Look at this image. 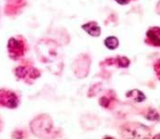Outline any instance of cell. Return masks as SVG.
I'll use <instances>...</instances> for the list:
<instances>
[{"label":"cell","mask_w":160,"mask_h":139,"mask_svg":"<svg viewBox=\"0 0 160 139\" xmlns=\"http://www.w3.org/2000/svg\"><path fill=\"white\" fill-rule=\"evenodd\" d=\"M155 138H160V134H159V135H157V136H155Z\"/></svg>","instance_id":"obj_13"},{"label":"cell","mask_w":160,"mask_h":139,"mask_svg":"<svg viewBox=\"0 0 160 139\" xmlns=\"http://www.w3.org/2000/svg\"><path fill=\"white\" fill-rule=\"evenodd\" d=\"M43 47L42 51H39V57L40 60H42L44 61V64H57L58 61L60 60V56L61 54L59 53V47H48L49 45H47V47H44L43 43H40Z\"/></svg>","instance_id":"obj_1"},{"label":"cell","mask_w":160,"mask_h":139,"mask_svg":"<svg viewBox=\"0 0 160 139\" xmlns=\"http://www.w3.org/2000/svg\"><path fill=\"white\" fill-rule=\"evenodd\" d=\"M115 1L117 3H119V4H121V5H125L129 2V0H115Z\"/></svg>","instance_id":"obj_11"},{"label":"cell","mask_w":160,"mask_h":139,"mask_svg":"<svg viewBox=\"0 0 160 139\" xmlns=\"http://www.w3.org/2000/svg\"><path fill=\"white\" fill-rule=\"evenodd\" d=\"M1 102L3 105L10 108H16L19 104V100H18L17 95L10 92V91H4V90L1 91Z\"/></svg>","instance_id":"obj_2"},{"label":"cell","mask_w":160,"mask_h":139,"mask_svg":"<svg viewBox=\"0 0 160 139\" xmlns=\"http://www.w3.org/2000/svg\"><path fill=\"white\" fill-rule=\"evenodd\" d=\"M157 10H158V12L160 13V2L158 3V6H157Z\"/></svg>","instance_id":"obj_12"},{"label":"cell","mask_w":160,"mask_h":139,"mask_svg":"<svg viewBox=\"0 0 160 139\" xmlns=\"http://www.w3.org/2000/svg\"><path fill=\"white\" fill-rule=\"evenodd\" d=\"M16 74L19 78H25V76L28 74V69L24 67H20L16 70Z\"/></svg>","instance_id":"obj_8"},{"label":"cell","mask_w":160,"mask_h":139,"mask_svg":"<svg viewBox=\"0 0 160 139\" xmlns=\"http://www.w3.org/2000/svg\"><path fill=\"white\" fill-rule=\"evenodd\" d=\"M146 117L149 120L155 121L156 119H158V114H157V112H155V111H150V112L148 113V115Z\"/></svg>","instance_id":"obj_9"},{"label":"cell","mask_w":160,"mask_h":139,"mask_svg":"<svg viewBox=\"0 0 160 139\" xmlns=\"http://www.w3.org/2000/svg\"><path fill=\"white\" fill-rule=\"evenodd\" d=\"M127 97L128 98H132L134 101L137 102H142L146 99V96H145V94L142 92L140 90H137V89H133L132 91H129L128 93H127Z\"/></svg>","instance_id":"obj_6"},{"label":"cell","mask_w":160,"mask_h":139,"mask_svg":"<svg viewBox=\"0 0 160 139\" xmlns=\"http://www.w3.org/2000/svg\"><path fill=\"white\" fill-rule=\"evenodd\" d=\"M82 29L87 33V34L92 36V37H99L102 33L100 26L98 25L96 22H89V23L84 24L82 26Z\"/></svg>","instance_id":"obj_4"},{"label":"cell","mask_w":160,"mask_h":139,"mask_svg":"<svg viewBox=\"0 0 160 139\" xmlns=\"http://www.w3.org/2000/svg\"><path fill=\"white\" fill-rule=\"evenodd\" d=\"M8 49L10 52V56L13 58H18L19 56L23 55L24 52V47L22 45V43L19 42L16 39H10L8 43Z\"/></svg>","instance_id":"obj_3"},{"label":"cell","mask_w":160,"mask_h":139,"mask_svg":"<svg viewBox=\"0 0 160 139\" xmlns=\"http://www.w3.org/2000/svg\"><path fill=\"white\" fill-rule=\"evenodd\" d=\"M147 37L151 44L155 46H160V29L153 28L147 32Z\"/></svg>","instance_id":"obj_5"},{"label":"cell","mask_w":160,"mask_h":139,"mask_svg":"<svg viewBox=\"0 0 160 139\" xmlns=\"http://www.w3.org/2000/svg\"><path fill=\"white\" fill-rule=\"evenodd\" d=\"M155 71H156V73H157L158 77L160 78V60L157 61V63H156V65H155Z\"/></svg>","instance_id":"obj_10"},{"label":"cell","mask_w":160,"mask_h":139,"mask_svg":"<svg viewBox=\"0 0 160 139\" xmlns=\"http://www.w3.org/2000/svg\"><path fill=\"white\" fill-rule=\"evenodd\" d=\"M105 45H106L107 48L111 49V50H114L118 47L119 41H118L117 38L114 37V36H110V37H108L106 40H105Z\"/></svg>","instance_id":"obj_7"}]
</instances>
